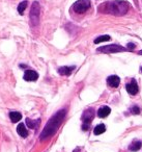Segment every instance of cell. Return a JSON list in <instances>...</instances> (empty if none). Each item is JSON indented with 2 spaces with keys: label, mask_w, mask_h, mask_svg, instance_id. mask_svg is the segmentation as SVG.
Returning <instances> with one entry per match:
<instances>
[{
  "label": "cell",
  "mask_w": 142,
  "mask_h": 152,
  "mask_svg": "<svg viewBox=\"0 0 142 152\" xmlns=\"http://www.w3.org/2000/svg\"><path fill=\"white\" fill-rule=\"evenodd\" d=\"M9 118H11L13 123H17L22 119V115L18 112H11L9 113Z\"/></svg>",
  "instance_id": "obj_14"
},
{
  "label": "cell",
  "mask_w": 142,
  "mask_h": 152,
  "mask_svg": "<svg viewBox=\"0 0 142 152\" xmlns=\"http://www.w3.org/2000/svg\"><path fill=\"white\" fill-rule=\"evenodd\" d=\"M98 52H102V53H117V52H122V51H129L127 48L120 46V45H116V44H111V45H106V46L103 47H99L96 49Z\"/></svg>",
  "instance_id": "obj_4"
},
{
  "label": "cell",
  "mask_w": 142,
  "mask_h": 152,
  "mask_svg": "<svg viewBox=\"0 0 142 152\" xmlns=\"http://www.w3.org/2000/svg\"><path fill=\"white\" fill-rule=\"evenodd\" d=\"M120 83V79L118 76L116 75H111L107 78V85L111 88H117Z\"/></svg>",
  "instance_id": "obj_9"
},
{
  "label": "cell",
  "mask_w": 142,
  "mask_h": 152,
  "mask_svg": "<svg viewBox=\"0 0 142 152\" xmlns=\"http://www.w3.org/2000/svg\"><path fill=\"white\" fill-rule=\"evenodd\" d=\"M88 126H89V125L88 124H83V126H82V129H83V130H88Z\"/></svg>",
  "instance_id": "obj_21"
},
{
  "label": "cell",
  "mask_w": 142,
  "mask_h": 152,
  "mask_svg": "<svg viewBox=\"0 0 142 152\" xmlns=\"http://www.w3.org/2000/svg\"><path fill=\"white\" fill-rule=\"evenodd\" d=\"M75 69V67L74 66H72V67H67V66H64V67H60L58 69V73L60 74V75H65V76H69L72 74V72H73V70Z\"/></svg>",
  "instance_id": "obj_10"
},
{
  "label": "cell",
  "mask_w": 142,
  "mask_h": 152,
  "mask_svg": "<svg viewBox=\"0 0 142 152\" xmlns=\"http://www.w3.org/2000/svg\"><path fill=\"white\" fill-rule=\"evenodd\" d=\"M27 5H28V1H22L21 3H19V5H18V13L20 14L21 16H23L24 15V12H25V10H26V7H27Z\"/></svg>",
  "instance_id": "obj_16"
},
{
  "label": "cell",
  "mask_w": 142,
  "mask_h": 152,
  "mask_svg": "<svg viewBox=\"0 0 142 152\" xmlns=\"http://www.w3.org/2000/svg\"><path fill=\"white\" fill-rule=\"evenodd\" d=\"M94 117V110L93 108H88L82 115V121H83L84 124H88L89 125L91 123V121L93 120Z\"/></svg>",
  "instance_id": "obj_6"
},
{
  "label": "cell",
  "mask_w": 142,
  "mask_h": 152,
  "mask_svg": "<svg viewBox=\"0 0 142 152\" xmlns=\"http://www.w3.org/2000/svg\"><path fill=\"white\" fill-rule=\"evenodd\" d=\"M40 14H41V7L38 1H34L32 3L31 10H30V24L31 26H38L40 23Z\"/></svg>",
  "instance_id": "obj_3"
},
{
  "label": "cell",
  "mask_w": 142,
  "mask_h": 152,
  "mask_svg": "<svg viewBox=\"0 0 142 152\" xmlns=\"http://www.w3.org/2000/svg\"><path fill=\"white\" fill-rule=\"evenodd\" d=\"M17 132L19 133V135L22 137H27V135H28V131H27V129H26L25 125H24L23 123H20V124L18 125Z\"/></svg>",
  "instance_id": "obj_12"
},
{
  "label": "cell",
  "mask_w": 142,
  "mask_h": 152,
  "mask_svg": "<svg viewBox=\"0 0 142 152\" xmlns=\"http://www.w3.org/2000/svg\"><path fill=\"white\" fill-rule=\"evenodd\" d=\"M91 5L90 0H78L73 4V10L77 14H84Z\"/></svg>",
  "instance_id": "obj_5"
},
{
  "label": "cell",
  "mask_w": 142,
  "mask_h": 152,
  "mask_svg": "<svg viewBox=\"0 0 142 152\" xmlns=\"http://www.w3.org/2000/svg\"><path fill=\"white\" fill-rule=\"evenodd\" d=\"M65 115H67V110H59V112H57L56 114L48 121V123L46 124L45 128L43 129L42 133H41V140H42V141L53 137V135L56 133V131L58 130L59 126H60L63 119H64Z\"/></svg>",
  "instance_id": "obj_2"
},
{
  "label": "cell",
  "mask_w": 142,
  "mask_h": 152,
  "mask_svg": "<svg viewBox=\"0 0 142 152\" xmlns=\"http://www.w3.org/2000/svg\"><path fill=\"white\" fill-rule=\"evenodd\" d=\"M130 112L134 115H138V114H140V108L138 107V106H133L132 108H130Z\"/></svg>",
  "instance_id": "obj_19"
},
{
  "label": "cell",
  "mask_w": 142,
  "mask_h": 152,
  "mask_svg": "<svg viewBox=\"0 0 142 152\" xmlns=\"http://www.w3.org/2000/svg\"><path fill=\"white\" fill-rule=\"evenodd\" d=\"M141 72H142V67H141Z\"/></svg>",
  "instance_id": "obj_23"
},
{
  "label": "cell",
  "mask_w": 142,
  "mask_h": 152,
  "mask_svg": "<svg viewBox=\"0 0 142 152\" xmlns=\"http://www.w3.org/2000/svg\"><path fill=\"white\" fill-rule=\"evenodd\" d=\"M130 4L123 0H111L102 3L99 7V12L103 14H110L113 16H123L129 11Z\"/></svg>",
  "instance_id": "obj_1"
},
{
  "label": "cell",
  "mask_w": 142,
  "mask_h": 152,
  "mask_svg": "<svg viewBox=\"0 0 142 152\" xmlns=\"http://www.w3.org/2000/svg\"><path fill=\"white\" fill-rule=\"evenodd\" d=\"M105 131H106V126H105L104 124H99V125H96V128H94L93 133L96 135H99V134H102V133H104Z\"/></svg>",
  "instance_id": "obj_17"
},
{
  "label": "cell",
  "mask_w": 142,
  "mask_h": 152,
  "mask_svg": "<svg viewBox=\"0 0 142 152\" xmlns=\"http://www.w3.org/2000/svg\"><path fill=\"white\" fill-rule=\"evenodd\" d=\"M38 78V74L33 70H26L24 74V80L26 81H36Z\"/></svg>",
  "instance_id": "obj_8"
},
{
  "label": "cell",
  "mask_w": 142,
  "mask_h": 152,
  "mask_svg": "<svg viewBox=\"0 0 142 152\" xmlns=\"http://www.w3.org/2000/svg\"><path fill=\"white\" fill-rule=\"evenodd\" d=\"M41 123V120L38 119V120H31V119L27 118L26 119V124H27L28 128H31V129H36L38 127Z\"/></svg>",
  "instance_id": "obj_13"
},
{
  "label": "cell",
  "mask_w": 142,
  "mask_h": 152,
  "mask_svg": "<svg viewBox=\"0 0 142 152\" xmlns=\"http://www.w3.org/2000/svg\"><path fill=\"white\" fill-rule=\"evenodd\" d=\"M138 54H139V55H142V50H140L139 52H138Z\"/></svg>",
  "instance_id": "obj_22"
},
{
  "label": "cell",
  "mask_w": 142,
  "mask_h": 152,
  "mask_svg": "<svg viewBox=\"0 0 142 152\" xmlns=\"http://www.w3.org/2000/svg\"><path fill=\"white\" fill-rule=\"evenodd\" d=\"M110 40H111V38L109 36H101V37H98V38L94 40V43L99 44V43L106 42V41H110Z\"/></svg>",
  "instance_id": "obj_18"
},
{
  "label": "cell",
  "mask_w": 142,
  "mask_h": 152,
  "mask_svg": "<svg viewBox=\"0 0 142 152\" xmlns=\"http://www.w3.org/2000/svg\"><path fill=\"white\" fill-rule=\"evenodd\" d=\"M142 147V143L139 141H134L131 145L129 146V150L130 151H138L140 148Z\"/></svg>",
  "instance_id": "obj_15"
},
{
  "label": "cell",
  "mask_w": 142,
  "mask_h": 152,
  "mask_svg": "<svg viewBox=\"0 0 142 152\" xmlns=\"http://www.w3.org/2000/svg\"><path fill=\"white\" fill-rule=\"evenodd\" d=\"M125 89H127V92L130 94V95H133V96L136 95V94L139 92V88H138L137 83H136V80L134 78L132 79L129 83L125 85Z\"/></svg>",
  "instance_id": "obj_7"
},
{
  "label": "cell",
  "mask_w": 142,
  "mask_h": 152,
  "mask_svg": "<svg viewBox=\"0 0 142 152\" xmlns=\"http://www.w3.org/2000/svg\"><path fill=\"white\" fill-rule=\"evenodd\" d=\"M111 113V108L109 106H103L98 110V116L100 118H106L107 116H109Z\"/></svg>",
  "instance_id": "obj_11"
},
{
  "label": "cell",
  "mask_w": 142,
  "mask_h": 152,
  "mask_svg": "<svg viewBox=\"0 0 142 152\" xmlns=\"http://www.w3.org/2000/svg\"><path fill=\"white\" fill-rule=\"evenodd\" d=\"M135 47H136V45L134 44V43H129V44H128V50L129 51H132V50H134V49H135Z\"/></svg>",
  "instance_id": "obj_20"
}]
</instances>
